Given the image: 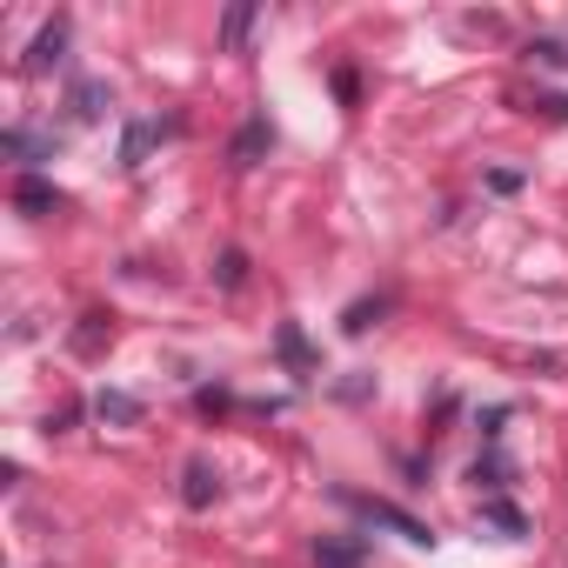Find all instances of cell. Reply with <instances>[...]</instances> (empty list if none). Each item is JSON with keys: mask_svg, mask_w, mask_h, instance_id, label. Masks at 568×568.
I'll list each match as a JSON object with an SVG mask.
<instances>
[{"mask_svg": "<svg viewBox=\"0 0 568 568\" xmlns=\"http://www.w3.org/2000/svg\"><path fill=\"white\" fill-rule=\"evenodd\" d=\"M342 508H355L368 528H388V535H402V541H415V548H435V528H428V521H415L408 508L382 501V495H355V488H342Z\"/></svg>", "mask_w": 568, "mask_h": 568, "instance_id": "1", "label": "cell"}, {"mask_svg": "<svg viewBox=\"0 0 568 568\" xmlns=\"http://www.w3.org/2000/svg\"><path fill=\"white\" fill-rule=\"evenodd\" d=\"M0 148H8L14 161H28V168H34V161H54V154H61V134H34V128H8V134H0Z\"/></svg>", "mask_w": 568, "mask_h": 568, "instance_id": "2", "label": "cell"}, {"mask_svg": "<svg viewBox=\"0 0 568 568\" xmlns=\"http://www.w3.org/2000/svg\"><path fill=\"white\" fill-rule=\"evenodd\" d=\"M168 134H174V121H134V128L121 134V168H141V161H148V148H154V141H168Z\"/></svg>", "mask_w": 568, "mask_h": 568, "instance_id": "3", "label": "cell"}, {"mask_svg": "<svg viewBox=\"0 0 568 568\" xmlns=\"http://www.w3.org/2000/svg\"><path fill=\"white\" fill-rule=\"evenodd\" d=\"M61 54H68V21H48V28L34 34V48H28V74H48Z\"/></svg>", "mask_w": 568, "mask_h": 568, "instance_id": "4", "label": "cell"}, {"mask_svg": "<svg viewBox=\"0 0 568 568\" xmlns=\"http://www.w3.org/2000/svg\"><path fill=\"white\" fill-rule=\"evenodd\" d=\"M14 207H21V214H54V207H61V194H54L41 174H21V181H14Z\"/></svg>", "mask_w": 568, "mask_h": 568, "instance_id": "5", "label": "cell"}, {"mask_svg": "<svg viewBox=\"0 0 568 568\" xmlns=\"http://www.w3.org/2000/svg\"><path fill=\"white\" fill-rule=\"evenodd\" d=\"M481 521H488L501 541H521V535H528V515H521L515 501H481Z\"/></svg>", "mask_w": 568, "mask_h": 568, "instance_id": "6", "label": "cell"}, {"mask_svg": "<svg viewBox=\"0 0 568 568\" xmlns=\"http://www.w3.org/2000/svg\"><path fill=\"white\" fill-rule=\"evenodd\" d=\"M267 141H274V134H267V114H254V121H247V128L234 134V168H254Z\"/></svg>", "mask_w": 568, "mask_h": 568, "instance_id": "7", "label": "cell"}, {"mask_svg": "<svg viewBox=\"0 0 568 568\" xmlns=\"http://www.w3.org/2000/svg\"><path fill=\"white\" fill-rule=\"evenodd\" d=\"M94 415H101V422H114V428H134V422H141V402H134V395H121V388H101Z\"/></svg>", "mask_w": 568, "mask_h": 568, "instance_id": "8", "label": "cell"}, {"mask_svg": "<svg viewBox=\"0 0 568 568\" xmlns=\"http://www.w3.org/2000/svg\"><path fill=\"white\" fill-rule=\"evenodd\" d=\"M214 495H221V475H214L207 462H187V488H181V501H187V508H207Z\"/></svg>", "mask_w": 568, "mask_h": 568, "instance_id": "9", "label": "cell"}, {"mask_svg": "<svg viewBox=\"0 0 568 568\" xmlns=\"http://www.w3.org/2000/svg\"><path fill=\"white\" fill-rule=\"evenodd\" d=\"M368 541H315V568H362Z\"/></svg>", "mask_w": 568, "mask_h": 568, "instance_id": "10", "label": "cell"}, {"mask_svg": "<svg viewBox=\"0 0 568 568\" xmlns=\"http://www.w3.org/2000/svg\"><path fill=\"white\" fill-rule=\"evenodd\" d=\"M68 108H74V121H101V114H108V88H101V81H74Z\"/></svg>", "mask_w": 568, "mask_h": 568, "instance_id": "11", "label": "cell"}, {"mask_svg": "<svg viewBox=\"0 0 568 568\" xmlns=\"http://www.w3.org/2000/svg\"><path fill=\"white\" fill-rule=\"evenodd\" d=\"M382 315H388V302H382V295H375V302H355V308H348V315H342V328H348V335H368V328H375V322H382Z\"/></svg>", "mask_w": 568, "mask_h": 568, "instance_id": "12", "label": "cell"}, {"mask_svg": "<svg viewBox=\"0 0 568 568\" xmlns=\"http://www.w3.org/2000/svg\"><path fill=\"white\" fill-rule=\"evenodd\" d=\"M247 28H254V8L241 0V8H227V21H221V41H227V48H241V41H247Z\"/></svg>", "mask_w": 568, "mask_h": 568, "instance_id": "13", "label": "cell"}, {"mask_svg": "<svg viewBox=\"0 0 568 568\" xmlns=\"http://www.w3.org/2000/svg\"><path fill=\"white\" fill-rule=\"evenodd\" d=\"M281 355H288L295 368H308V342H302V328L288 322V328H281Z\"/></svg>", "mask_w": 568, "mask_h": 568, "instance_id": "14", "label": "cell"}, {"mask_svg": "<svg viewBox=\"0 0 568 568\" xmlns=\"http://www.w3.org/2000/svg\"><path fill=\"white\" fill-rule=\"evenodd\" d=\"M241 274H247V254L227 247V254H221V288H241Z\"/></svg>", "mask_w": 568, "mask_h": 568, "instance_id": "15", "label": "cell"}, {"mask_svg": "<svg viewBox=\"0 0 568 568\" xmlns=\"http://www.w3.org/2000/svg\"><path fill=\"white\" fill-rule=\"evenodd\" d=\"M74 348H81V355H94V348H101V315H88V328L74 335Z\"/></svg>", "mask_w": 568, "mask_h": 568, "instance_id": "16", "label": "cell"}, {"mask_svg": "<svg viewBox=\"0 0 568 568\" xmlns=\"http://www.w3.org/2000/svg\"><path fill=\"white\" fill-rule=\"evenodd\" d=\"M535 108H541V114H555V121H568V101H561V94H541Z\"/></svg>", "mask_w": 568, "mask_h": 568, "instance_id": "17", "label": "cell"}]
</instances>
